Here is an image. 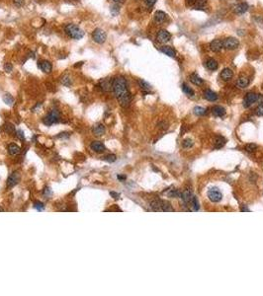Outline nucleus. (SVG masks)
I'll list each match as a JSON object with an SVG mask.
<instances>
[{
    "instance_id": "obj_1",
    "label": "nucleus",
    "mask_w": 263,
    "mask_h": 296,
    "mask_svg": "<svg viewBox=\"0 0 263 296\" xmlns=\"http://www.w3.org/2000/svg\"><path fill=\"white\" fill-rule=\"evenodd\" d=\"M112 90L114 92V95L117 98L119 104L122 107L126 108L130 106L132 102V95L128 89L127 80L123 76H119L113 79Z\"/></svg>"
},
{
    "instance_id": "obj_2",
    "label": "nucleus",
    "mask_w": 263,
    "mask_h": 296,
    "mask_svg": "<svg viewBox=\"0 0 263 296\" xmlns=\"http://www.w3.org/2000/svg\"><path fill=\"white\" fill-rule=\"evenodd\" d=\"M65 34L73 40H81L84 37V31L75 24H67L64 27Z\"/></svg>"
},
{
    "instance_id": "obj_3",
    "label": "nucleus",
    "mask_w": 263,
    "mask_h": 296,
    "mask_svg": "<svg viewBox=\"0 0 263 296\" xmlns=\"http://www.w3.org/2000/svg\"><path fill=\"white\" fill-rule=\"evenodd\" d=\"M92 40L98 45H102L107 40V34L101 28H96L92 32Z\"/></svg>"
},
{
    "instance_id": "obj_4",
    "label": "nucleus",
    "mask_w": 263,
    "mask_h": 296,
    "mask_svg": "<svg viewBox=\"0 0 263 296\" xmlns=\"http://www.w3.org/2000/svg\"><path fill=\"white\" fill-rule=\"evenodd\" d=\"M59 118L60 117H59V111L54 109V110H52L51 112L49 113L48 116L45 118H44V123H45L46 125H48V127H49V125H52L54 123H59Z\"/></svg>"
},
{
    "instance_id": "obj_5",
    "label": "nucleus",
    "mask_w": 263,
    "mask_h": 296,
    "mask_svg": "<svg viewBox=\"0 0 263 296\" xmlns=\"http://www.w3.org/2000/svg\"><path fill=\"white\" fill-rule=\"evenodd\" d=\"M224 48L228 50H235L240 47V41L235 37H229L223 40Z\"/></svg>"
},
{
    "instance_id": "obj_6",
    "label": "nucleus",
    "mask_w": 263,
    "mask_h": 296,
    "mask_svg": "<svg viewBox=\"0 0 263 296\" xmlns=\"http://www.w3.org/2000/svg\"><path fill=\"white\" fill-rule=\"evenodd\" d=\"M258 99H259L258 94L252 93V92L247 93L246 96L244 97V99H243V102H242L243 107H244V108H249V107L252 106L255 102H257Z\"/></svg>"
},
{
    "instance_id": "obj_7",
    "label": "nucleus",
    "mask_w": 263,
    "mask_h": 296,
    "mask_svg": "<svg viewBox=\"0 0 263 296\" xmlns=\"http://www.w3.org/2000/svg\"><path fill=\"white\" fill-rule=\"evenodd\" d=\"M171 39V34L166 30H159L157 34H156V41L160 43H165L169 42Z\"/></svg>"
},
{
    "instance_id": "obj_8",
    "label": "nucleus",
    "mask_w": 263,
    "mask_h": 296,
    "mask_svg": "<svg viewBox=\"0 0 263 296\" xmlns=\"http://www.w3.org/2000/svg\"><path fill=\"white\" fill-rule=\"evenodd\" d=\"M208 197H209L210 200L213 201V203H219V201L222 200L223 194L220 191H219L218 188H213L208 192Z\"/></svg>"
},
{
    "instance_id": "obj_9",
    "label": "nucleus",
    "mask_w": 263,
    "mask_h": 296,
    "mask_svg": "<svg viewBox=\"0 0 263 296\" xmlns=\"http://www.w3.org/2000/svg\"><path fill=\"white\" fill-rule=\"evenodd\" d=\"M38 66H39V68L44 73H51L53 70L52 63L49 60H46V59L40 60L39 62H38Z\"/></svg>"
},
{
    "instance_id": "obj_10",
    "label": "nucleus",
    "mask_w": 263,
    "mask_h": 296,
    "mask_svg": "<svg viewBox=\"0 0 263 296\" xmlns=\"http://www.w3.org/2000/svg\"><path fill=\"white\" fill-rule=\"evenodd\" d=\"M224 48V43H223V40L220 39H216L213 40L210 43V49L214 53H220L221 50Z\"/></svg>"
},
{
    "instance_id": "obj_11",
    "label": "nucleus",
    "mask_w": 263,
    "mask_h": 296,
    "mask_svg": "<svg viewBox=\"0 0 263 296\" xmlns=\"http://www.w3.org/2000/svg\"><path fill=\"white\" fill-rule=\"evenodd\" d=\"M19 181H20V175H19L17 172H13L7 179V187L13 188L14 186H16L18 184Z\"/></svg>"
},
{
    "instance_id": "obj_12",
    "label": "nucleus",
    "mask_w": 263,
    "mask_h": 296,
    "mask_svg": "<svg viewBox=\"0 0 263 296\" xmlns=\"http://www.w3.org/2000/svg\"><path fill=\"white\" fill-rule=\"evenodd\" d=\"M112 85H113V80H111V79H109V78L102 79V80L99 82L100 89H101L102 91H105V92L112 90Z\"/></svg>"
},
{
    "instance_id": "obj_13",
    "label": "nucleus",
    "mask_w": 263,
    "mask_h": 296,
    "mask_svg": "<svg viewBox=\"0 0 263 296\" xmlns=\"http://www.w3.org/2000/svg\"><path fill=\"white\" fill-rule=\"evenodd\" d=\"M248 4L245 3V2H242V3H240L235 6L234 8V12L236 14V15H241V14H244L245 12L248 10Z\"/></svg>"
},
{
    "instance_id": "obj_14",
    "label": "nucleus",
    "mask_w": 263,
    "mask_h": 296,
    "mask_svg": "<svg viewBox=\"0 0 263 296\" xmlns=\"http://www.w3.org/2000/svg\"><path fill=\"white\" fill-rule=\"evenodd\" d=\"M154 21L156 22V23H158V24H162V23H164L165 21H166V19H167V15L164 13L163 11H160V10H157L154 13Z\"/></svg>"
},
{
    "instance_id": "obj_15",
    "label": "nucleus",
    "mask_w": 263,
    "mask_h": 296,
    "mask_svg": "<svg viewBox=\"0 0 263 296\" xmlns=\"http://www.w3.org/2000/svg\"><path fill=\"white\" fill-rule=\"evenodd\" d=\"M91 149L94 151V152H97V153H101V152H104L105 151V146L102 142L100 141H93L90 145Z\"/></svg>"
},
{
    "instance_id": "obj_16",
    "label": "nucleus",
    "mask_w": 263,
    "mask_h": 296,
    "mask_svg": "<svg viewBox=\"0 0 263 296\" xmlns=\"http://www.w3.org/2000/svg\"><path fill=\"white\" fill-rule=\"evenodd\" d=\"M221 78L224 81H229V79L233 78L234 76V72L230 68H224L221 71Z\"/></svg>"
},
{
    "instance_id": "obj_17",
    "label": "nucleus",
    "mask_w": 263,
    "mask_h": 296,
    "mask_svg": "<svg viewBox=\"0 0 263 296\" xmlns=\"http://www.w3.org/2000/svg\"><path fill=\"white\" fill-rule=\"evenodd\" d=\"M92 131H93V133H94V135H95V136H102L105 133L106 128L104 127V124L98 123V124H96L95 127L93 128Z\"/></svg>"
},
{
    "instance_id": "obj_18",
    "label": "nucleus",
    "mask_w": 263,
    "mask_h": 296,
    "mask_svg": "<svg viewBox=\"0 0 263 296\" xmlns=\"http://www.w3.org/2000/svg\"><path fill=\"white\" fill-rule=\"evenodd\" d=\"M160 52L163 53L165 55H168L170 56V58H175L176 56V52H175V49L169 46H164L160 48Z\"/></svg>"
},
{
    "instance_id": "obj_19",
    "label": "nucleus",
    "mask_w": 263,
    "mask_h": 296,
    "mask_svg": "<svg viewBox=\"0 0 263 296\" xmlns=\"http://www.w3.org/2000/svg\"><path fill=\"white\" fill-rule=\"evenodd\" d=\"M248 84H249V79L247 77H240L235 82V86L237 88H240V89L246 88L248 86Z\"/></svg>"
},
{
    "instance_id": "obj_20",
    "label": "nucleus",
    "mask_w": 263,
    "mask_h": 296,
    "mask_svg": "<svg viewBox=\"0 0 263 296\" xmlns=\"http://www.w3.org/2000/svg\"><path fill=\"white\" fill-rule=\"evenodd\" d=\"M180 197H181V198H182V200L184 201L185 203H191L192 198H193L192 191L189 190V188H188V190H185Z\"/></svg>"
},
{
    "instance_id": "obj_21",
    "label": "nucleus",
    "mask_w": 263,
    "mask_h": 296,
    "mask_svg": "<svg viewBox=\"0 0 263 296\" xmlns=\"http://www.w3.org/2000/svg\"><path fill=\"white\" fill-rule=\"evenodd\" d=\"M207 0H187V4L193 6L194 8H201L206 4Z\"/></svg>"
},
{
    "instance_id": "obj_22",
    "label": "nucleus",
    "mask_w": 263,
    "mask_h": 296,
    "mask_svg": "<svg viewBox=\"0 0 263 296\" xmlns=\"http://www.w3.org/2000/svg\"><path fill=\"white\" fill-rule=\"evenodd\" d=\"M204 98L208 101H212V102H214V101L218 100V95L217 93H215L214 91L212 90H206L204 92Z\"/></svg>"
},
{
    "instance_id": "obj_23",
    "label": "nucleus",
    "mask_w": 263,
    "mask_h": 296,
    "mask_svg": "<svg viewBox=\"0 0 263 296\" xmlns=\"http://www.w3.org/2000/svg\"><path fill=\"white\" fill-rule=\"evenodd\" d=\"M8 152H9L10 155L15 156V155H18L19 153L21 152V149L18 145H16V144L11 143V144H9V145H8Z\"/></svg>"
},
{
    "instance_id": "obj_24",
    "label": "nucleus",
    "mask_w": 263,
    "mask_h": 296,
    "mask_svg": "<svg viewBox=\"0 0 263 296\" xmlns=\"http://www.w3.org/2000/svg\"><path fill=\"white\" fill-rule=\"evenodd\" d=\"M206 66H207V68H208V69H210V70L214 71L218 68L219 64H218V61L216 59L209 58V59H207V61H206Z\"/></svg>"
},
{
    "instance_id": "obj_25",
    "label": "nucleus",
    "mask_w": 263,
    "mask_h": 296,
    "mask_svg": "<svg viewBox=\"0 0 263 296\" xmlns=\"http://www.w3.org/2000/svg\"><path fill=\"white\" fill-rule=\"evenodd\" d=\"M190 81L193 83V84H195V85H202L203 83H204V80L199 76L198 74H196V73H193V74H191L190 75Z\"/></svg>"
},
{
    "instance_id": "obj_26",
    "label": "nucleus",
    "mask_w": 263,
    "mask_h": 296,
    "mask_svg": "<svg viewBox=\"0 0 263 296\" xmlns=\"http://www.w3.org/2000/svg\"><path fill=\"white\" fill-rule=\"evenodd\" d=\"M212 112H213V114H214L216 117H223L225 114L224 108H223V107H221V106L214 107V108L212 109Z\"/></svg>"
},
{
    "instance_id": "obj_27",
    "label": "nucleus",
    "mask_w": 263,
    "mask_h": 296,
    "mask_svg": "<svg viewBox=\"0 0 263 296\" xmlns=\"http://www.w3.org/2000/svg\"><path fill=\"white\" fill-rule=\"evenodd\" d=\"M61 83L65 87H70L72 85V78L70 77V75L68 74L64 75V76L61 77Z\"/></svg>"
},
{
    "instance_id": "obj_28",
    "label": "nucleus",
    "mask_w": 263,
    "mask_h": 296,
    "mask_svg": "<svg viewBox=\"0 0 263 296\" xmlns=\"http://www.w3.org/2000/svg\"><path fill=\"white\" fill-rule=\"evenodd\" d=\"M225 144V139L222 136H218L215 139V147L216 148H222Z\"/></svg>"
},
{
    "instance_id": "obj_29",
    "label": "nucleus",
    "mask_w": 263,
    "mask_h": 296,
    "mask_svg": "<svg viewBox=\"0 0 263 296\" xmlns=\"http://www.w3.org/2000/svg\"><path fill=\"white\" fill-rule=\"evenodd\" d=\"M150 206H152V208L155 211H160L162 210V207H161V200H153L150 203Z\"/></svg>"
},
{
    "instance_id": "obj_30",
    "label": "nucleus",
    "mask_w": 263,
    "mask_h": 296,
    "mask_svg": "<svg viewBox=\"0 0 263 296\" xmlns=\"http://www.w3.org/2000/svg\"><path fill=\"white\" fill-rule=\"evenodd\" d=\"M139 85H140V87L142 88V89L145 90V91H150V90H152V86H150V84H148L147 81L142 80V79L139 80Z\"/></svg>"
},
{
    "instance_id": "obj_31",
    "label": "nucleus",
    "mask_w": 263,
    "mask_h": 296,
    "mask_svg": "<svg viewBox=\"0 0 263 296\" xmlns=\"http://www.w3.org/2000/svg\"><path fill=\"white\" fill-rule=\"evenodd\" d=\"M182 90H183V92L186 94V95L189 96V97H194V95H195V93H194L192 88H190L189 86L186 85V84L182 85Z\"/></svg>"
},
{
    "instance_id": "obj_32",
    "label": "nucleus",
    "mask_w": 263,
    "mask_h": 296,
    "mask_svg": "<svg viewBox=\"0 0 263 296\" xmlns=\"http://www.w3.org/2000/svg\"><path fill=\"white\" fill-rule=\"evenodd\" d=\"M3 101H4V103L6 105L11 106L12 104L14 103V98L12 97V95H10V94L6 93V94H4V95H3Z\"/></svg>"
},
{
    "instance_id": "obj_33",
    "label": "nucleus",
    "mask_w": 263,
    "mask_h": 296,
    "mask_svg": "<svg viewBox=\"0 0 263 296\" xmlns=\"http://www.w3.org/2000/svg\"><path fill=\"white\" fill-rule=\"evenodd\" d=\"M161 207H162V211H173L171 204L167 203V201L161 200Z\"/></svg>"
},
{
    "instance_id": "obj_34",
    "label": "nucleus",
    "mask_w": 263,
    "mask_h": 296,
    "mask_svg": "<svg viewBox=\"0 0 263 296\" xmlns=\"http://www.w3.org/2000/svg\"><path fill=\"white\" fill-rule=\"evenodd\" d=\"M206 109L202 108V107H195L194 108V114L197 116H204L206 114Z\"/></svg>"
},
{
    "instance_id": "obj_35",
    "label": "nucleus",
    "mask_w": 263,
    "mask_h": 296,
    "mask_svg": "<svg viewBox=\"0 0 263 296\" xmlns=\"http://www.w3.org/2000/svg\"><path fill=\"white\" fill-rule=\"evenodd\" d=\"M193 144H194V142H193L192 139H190V138H186V139H184L183 142H182V146L184 148H190Z\"/></svg>"
},
{
    "instance_id": "obj_36",
    "label": "nucleus",
    "mask_w": 263,
    "mask_h": 296,
    "mask_svg": "<svg viewBox=\"0 0 263 296\" xmlns=\"http://www.w3.org/2000/svg\"><path fill=\"white\" fill-rule=\"evenodd\" d=\"M191 203H192V206L194 207V210L198 211L199 208H200V204H199V203H198V198H197L196 197H193Z\"/></svg>"
},
{
    "instance_id": "obj_37",
    "label": "nucleus",
    "mask_w": 263,
    "mask_h": 296,
    "mask_svg": "<svg viewBox=\"0 0 263 296\" xmlns=\"http://www.w3.org/2000/svg\"><path fill=\"white\" fill-rule=\"evenodd\" d=\"M103 160H104V161H107V162H109V163L115 162V161H116V155H114V154H109V155H107V156L103 157Z\"/></svg>"
},
{
    "instance_id": "obj_38",
    "label": "nucleus",
    "mask_w": 263,
    "mask_h": 296,
    "mask_svg": "<svg viewBox=\"0 0 263 296\" xmlns=\"http://www.w3.org/2000/svg\"><path fill=\"white\" fill-rule=\"evenodd\" d=\"M3 69H4V71L5 72H11L12 70H13V65H12L10 62H6V63L4 64V66H3Z\"/></svg>"
},
{
    "instance_id": "obj_39",
    "label": "nucleus",
    "mask_w": 263,
    "mask_h": 296,
    "mask_svg": "<svg viewBox=\"0 0 263 296\" xmlns=\"http://www.w3.org/2000/svg\"><path fill=\"white\" fill-rule=\"evenodd\" d=\"M34 207L37 210H39V211H43L44 209H45V205H44L42 203H40V201H37V203H34Z\"/></svg>"
},
{
    "instance_id": "obj_40",
    "label": "nucleus",
    "mask_w": 263,
    "mask_h": 296,
    "mask_svg": "<svg viewBox=\"0 0 263 296\" xmlns=\"http://www.w3.org/2000/svg\"><path fill=\"white\" fill-rule=\"evenodd\" d=\"M256 148H257V146H256L255 144H253V143H249L245 146V150L247 151V152H253Z\"/></svg>"
},
{
    "instance_id": "obj_41",
    "label": "nucleus",
    "mask_w": 263,
    "mask_h": 296,
    "mask_svg": "<svg viewBox=\"0 0 263 296\" xmlns=\"http://www.w3.org/2000/svg\"><path fill=\"white\" fill-rule=\"evenodd\" d=\"M5 129H6V131H7V132H9V133H14V132H15V127L13 124H10V123L6 124Z\"/></svg>"
},
{
    "instance_id": "obj_42",
    "label": "nucleus",
    "mask_w": 263,
    "mask_h": 296,
    "mask_svg": "<svg viewBox=\"0 0 263 296\" xmlns=\"http://www.w3.org/2000/svg\"><path fill=\"white\" fill-rule=\"evenodd\" d=\"M168 197L170 198H177V197H180V193L177 190H171L170 192L168 193Z\"/></svg>"
},
{
    "instance_id": "obj_43",
    "label": "nucleus",
    "mask_w": 263,
    "mask_h": 296,
    "mask_svg": "<svg viewBox=\"0 0 263 296\" xmlns=\"http://www.w3.org/2000/svg\"><path fill=\"white\" fill-rule=\"evenodd\" d=\"M13 4L18 8L23 7L25 5V0H13Z\"/></svg>"
},
{
    "instance_id": "obj_44",
    "label": "nucleus",
    "mask_w": 263,
    "mask_h": 296,
    "mask_svg": "<svg viewBox=\"0 0 263 296\" xmlns=\"http://www.w3.org/2000/svg\"><path fill=\"white\" fill-rule=\"evenodd\" d=\"M256 115H257V116H263V104L259 105L258 108L256 109Z\"/></svg>"
},
{
    "instance_id": "obj_45",
    "label": "nucleus",
    "mask_w": 263,
    "mask_h": 296,
    "mask_svg": "<svg viewBox=\"0 0 263 296\" xmlns=\"http://www.w3.org/2000/svg\"><path fill=\"white\" fill-rule=\"evenodd\" d=\"M143 1H145V3L148 6V7H152V6H153L156 3L157 0H143Z\"/></svg>"
},
{
    "instance_id": "obj_46",
    "label": "nucleus",
    "mask_w": 263,
    "mask_h": 296,
    "mask_svg": "<svg viewBox=\"0 0 263 296\" xmlns=\"http://www.w3.org/2000/svg\"><path fill=\"white\" fill-rule=\"evenodd\" d=\"M17 136L20 138L21 140H24L25 139V136H24V132L21 130V129H19V130H17Z\"/></svg>"
},
{
    "instance_id": "obj_47",
    "label": "nucleus",
    "mask_w": 263,
    "mask_h": 296,
    "mask_svg": "<svg viewBox=\"0 0 263 296\" xmlns=\"http://www.w3.org/2000/svg\"><path fill=\"white\" fill-rule=\"evenodd\" d=\"M51 193H52V192H51V190H49V188H45V191H44V194H45V196L49 197V194H51Z\"/></svg>"
},
{
    "instance_id": "obj_48",
    "label": "nucleus",
    "mask_w": 263,
    "mask_h": 296,
    "mask_svg": "<svg viewBox=\"0 0 263 296\" xmlns=\"http://www.w3.org/2000/svg\"><path fill=\"white\" fill-rule=\"evenodd\" d=\"M110 194H111V196H112L113 198H116V199H117V198H119V197H120V194L117 193H114V192H111V193H110Z\"/></svg>"
},
{
    "instance_id": "obj_49",
    "label": "nucleus",
    "mask_w": 263,
    "mask_h": 296,
    "mask_svg": "<svg viewBox=\"0 0 263 296\" xmlns=\"http://www.w3.org/2000/svg\"><path fill=\"white\" fill-rule=\"evenodd\" d=\"M112 1L114 2L115 4H122V3L125 2V0H112Z\"/></svg>"
},
{
    "instance_id": "obj_50",
    "label": "nucleus",
    "mask_w": 263,
    "mask_h": 296,
    "mask_svg": "<svg viewBox=\"0 0 263 296\" xmlns=\"http://www.w3.org/2000/svg\"><path fill=\"white\" fill-rule=\"evenodd\" d=\"M119 180L120 181H125L126 180V176H121V175H118V177H117Z\"/></svg>"
},
{
    "instance_id": "obj_51",
    "label": "nucleus",
    "mask_w": 263,
    "mask_h": 296,
    "mask_svg": "<svg viewBox=\"0 0 263 296\" xmlns=\"http://www.w3.org/2000/svg\"><path fill=\"white\" fill-rule=\"evenodd\" d=\"M0 211H3V208H2L1 206H0Z\"/></svg>"
}]
</instances>
